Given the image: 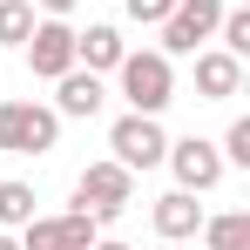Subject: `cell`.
<instances>
[{
    "label": "cell",
    "mask_w": 250,
    "mask_h": 250,
    "mask_svg": "<svg viewBox=\"0 0 250 250\" xmlns=\"http://www.w3.org/2000/svg\"><path fill=\"white\" fill-rule=\"evenodd\" d=\"M115 75H122V95L135 115H163L169 102H176V68H169L163 47H142V54H122L115 61Z\"/></svg>",
    "instance_id": "1"
},
{
    "label": "cell",
    "mask_w": 250,
    "mask_h": 250,
    "mask_svg": "<svg viewBox=\"0 0 250 250\" xmlns=\"http://www.w3.org/2000/svg\"><path fill=\"white\" fill-rule=\"evenodd\" d=\"M61 135V115L41 102H0V149L7 156H47Z\"/></svg>",
    "instance_id": "2"
},
{
    "label": "cell",
    "mask_w": 250,
    "mask_h": 250,
    "mask_svg": "<svg viewBox=\"0 0 250 250\" xmlns=\"http://www.w3.org/2000/svg\"><path fill=\"white\" fill-rule=\"evenodd\" d=\"M128 196H135V169H122L115 156H108V163H88V169H82V183H75V203H82L95 223L122 216Z\"/></svg>",
    "instance_id": "3"
},
{
    "label": "cell",
    "mask_w": 250,
    "mask_h": 250,
    "mask_svg": "<svg viewBox=\"0 0 250 250\" xmlns=\"http://www.w3.org/2000/svg\"><path fill=\"white\" fill-rule=\"evenodd\" d=\"M108 149H115V163H122V169H156V163L169 156V135H163L156 115H135V108H128L122 122L108 128Z\"/></svg>",
    "instance_id": "4"
},
{
    "label": "cell",
    "mask_w": 250,
    "mask_h": 250,
    "mask_svg": "<svg viewBox=\"0 0 250 250\" xmlns=\"http://www.w3.org/2000/svg\"><path fill=\"white\" fill-rule=\"evenodd\" d=\"M27 68L41 75V82H61L68 68H75V27L61 21V14H47V21H34V34H27Z\"/></svg>",
    "instance_id": "5"
},
{
    "label": "cell",
    "mask_w": 250,
    "mask_h": 250,
    "mask_svg": "<svg viewBox=\"0 0 250 250\" xmlns=\"http://www.w3.org/2000/svg\"><path fill=\"white\" fill-rule=\"evenodd\" d=\"M169 169H176V189H216L223 183V149L216 142H203V135H183V142H169V156H163Z\"/></svg>",
    "instance_id": "6"
},
{
    "label": "cell",
    "mask_w": 250,
    "mask_h": 250,
    "mask_svg": "<svg viewBox=\"0 0 250 250\" xmlns=\"http://www.w3.org/2000/svg\"><path fill=\"white\" fill-rule=\"evenodd\" d=\"M216 21H223V0H176L163 21V54H196V41L216 34Z\"/></svg>",
    "instance_id": "7"
},
{
    "label": "cell",
    "mask_w": 250,
    "mask_h": 250,
    "mask_svg": "<svg viewBox=\"0 0 250 250\" xmlns=\"http://www.w3.org/2000/svg\"><path fill=\"white\" fill-rule=\"evenodd\" d=\"M149 216H156V237H163V244H183V237H196V230H203V203H196L189 189L156 196V209H149Z\"/></svg>",
    "instance_id": "8"
},
{
    "label": "cell",
    "mask_w": 250,
    "mask_h": 250,
    "mask_svg": "<svg viewBox=\"0 0 250 250\" xmlns=\"http://www.w3.org/2000/svg\"><path fill=\"white\" fill-rule=\"evenodd\" d=\"M237 88H244V61L223 54V47H203V54H196V95H203V102H230Z\"/></svg>",
    "instance_id": "9"
},
{
    "label": "cell",
    "mask_w": 250,
    "mask_h": 250,
    "mask_svg": "<svg viewBox=\"0 0 250 250\" xmlns=\"http://www.w3.org/2000/svg\"><path fill=\"white\" fill-rule=\"evenodd\" d=\"M128 47H122V27H108V21H95L88 34H75V68H88V75H102V68H115Z\"/></svg>",
    "instance_id": "10"
},
{
    "label": "cell",
    "mask_w": 250,
    "mask_h": 250,
    "mask_svg": "<svg viewBox=\"0 0 250 250\" xmlns=\"http://www.w3.org/2000/svg\"><path fill=\"white\" fill-rule=\"evenodd\" d=\"M102 108V75H88V68H68L61 75V95H54V115H95Z\"/></svg>",
    "instance_id": "11"
},
{
    "label": "cell",
    "mask_w": 250,
    "mask_h": 250,
    "mask_svg": "<svg viewBox=\"0 0 250 250\" xmlns=\"http://www.w3.org/2000/svg\"><path fill=\"white\" fill-rule=\"evenodd\" d=\"M203 244H209V250H250V209L203 216Z\"/></svg>",
    "instance_id": "12"
},
{
    "label": "cell",
    "mask_w": 250,
    "mask_h": 250,
    "mask_svg": "<svg viewBox=\"0 0 250 250\" xmlns=\"http://www.w3.org/2000/svg\"><path fill=\"white\" fill-rule=\"evenodd\" d=\"M34 34V0H0V47H21Z\"/></svg>",
    "instance_id": "13"
},
{
    "label": "cell",
    "mask_w": 250,
    "mask_h": 250,
    "mask_svg": "<svg viewBox=\"0 0 250 250\" xmlns=\"http://www.w3.org/2000/svg\"><path fill=\"white\" fill-rule=\"evenodd\" d=\"M34 216V183H0V230H21Z\"/></svg>",
    "instance_id": "14"
},
{
    "label": "cell",
    "mask_w": 250,
    "mask_h": 250,
    "mask_svg": "<svg viewBox=\"0 0 250 250\" xmlns=\"http://www.w3.org/2000/svg\"><path fill=\"white\" fill-rule=\"evenodd\" d=\"M216 34H223V54H250V7H223V21H216Z\"/></svg>",
    "instance_id": "15"
},
{
    "label": "cell",
    "mask_w": 250,
    "mask_h": 250,
    "mask_svg": "<svg viewBox=\"0 0 250 250\" xmlns=\"http://www.w3.org/2000/svg\"><path fill=\"white\" fill-rule=\"evenodd\" d=\"M21 250H68L61 244V216H27L21 223Z\"/></svg>",
    "instance_id": "16"
},
{
    "label": "cell",
    "mask_w": 250,
    "mask_h": 250,
    "mask_svg": "<svg viewBox=\"0 0 250 250\" xmlns=\"http://www.w3.org/2000/svg\"><path fill=\"white\" fill-rule=\"evenodd\" d=\"M95 230H102V223H95V216H88L82 203L61 216V244H68V250H88V244H95Z\"/></svg>",
    "instance_id": "17"
},
{
    "label": "cell",
    "mask_w": 250,
    "mask_h": 250,
    "mask_svg": "<svg viewBox=\"0 0 250 250\" xmlns=\"http://www.w3.org/2000/svg\"><path fill=\"white\" fill-rule=\"evenodd\" d=\"M122 7H128V21H149V27H163L176 0H122Z\"/></svg>",
    "instance_id": "18"
},
{
    "label": "cell",
    "mask_w": 250,
    "mask_h": 250,
    "mask_svg": "<svg viewBox=\"0 0 250 250\" xmlns=\"http://www.w3.org/2000/svg\"><path fill=\"white\" fill-rule=\"evenodd\" d=\"M223 163H250V122H230V135H223Z\"/></svg>",
    "instance_id": "19"
},
{
    "label": "cell",
    "mask_w": 250,
    "mask_h": 250,
    "mask_svg": "<svg viewBox=\"0 0 250 250\" xmlns=\"http://www.w3.org/2000/svg\"><path fill=\"white\" fill-rule=\"evenodd\" d=\"M34 7H47V14H68V7H75V0H34Z\"/></svg>",
    "instance_id": "20"
},
{
    "label": "cell",
    "mask_w": 250,
    "mask_h": 250,
    "mask_svg": "<svg viewBox=\"0 0 250 250\" xmlns=\"http://www.w3.org/2000/svg\"><path fill=\"white\" fill-rule=\"evenodd\" d=\"M88 250H128V244H102V237H95V244H88Z\"/></svg>",
    "instance_id": "21"
},
{
    "label": "cell",
    "mask_w": 250,
    "mask_h": 250,
    "mask_svg": "<svg viewBox=\"0 0 250 250\" xmlns=\"http://www.w3.org/2000/svg\"><path fill=\"white\" fill-rule=\"evenodd\" d=\"M0 250H21V244H14V237H7V230H0Z\"/></svg>",
    "instance_id": "22"
},
{
    "label": "cell",
    "mask_w": 250,
    "mask_h": 250,
    "mask_svg": "<svg viewBox=\"0 0 250 250\" xmlns=\"http://www.w3.org/2000/svg\"><path fill=\"white\" fill-rule=\"evenodd\" d=\"M163 250H183V244H163Z\"/></svg>",
    "instance_id": "23"
},
{
    "label": "cell",
    "mask_w": 250,
    "mask_h": 250,
    "mask_svg": "<svg viewBox=\"0 0 250 250\" xmlns=\"http://www.w3.org/2000/svg\"><path fill=\"white\" fill-rule=\"evenodd\" d=\"M237 7H244V0H237Z\"/></svg>",
    "instance_id": "24"
}]
</instances>
